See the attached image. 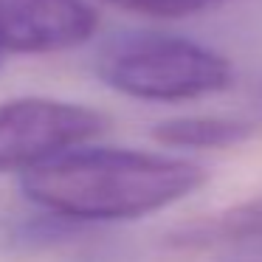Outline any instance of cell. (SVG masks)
I'll return each instance as SVG.
<instances>
[{"label": "cell", "mask_w": 262, "mask_h": 262, "mask_svg": "<svg viewBox=\"0 0 262 262\" xmlns=\"http://www.w3.org/2000/svg\"><path fill=\"white\" fill-rule=\"evenodd\" d=\"M206 183V169L183 158L138 149H74L23 172L34 206L76 223L136 220L183 200Z\"/></svg>", "instance_id": "obj_1"}, {"label": "cell", "mask_w": 262, "mask_h": 262, "mask_svg": "<svg viewBox=\"0 0 262 262\" xmlns=\"http://www.w3.org/2000/svg\"><path fill=\"white\" fill-rule=\"evenodd\" d=\"M104 85L147 102H186L231 85V62L186 37L136 34L113 42L96 59Z\"/></svg>", "instance_id": "obj_2"}, {"label": "cell", "mask_w": 262, "mask_h": 262, "mask_svg": "<svg viewBox=\"0 0 262 262\" xmlns=\"http://www.w3.org/2000/svg\"><path fill=\"white\" fill-rule=\"evenodd\" d=\"M110 130L107 113L59 99L23 96L0 104V172H29Z\"/></svg>", "instance_id": "obj_3"}, {"label": "cell", "mask_w": 262, "mask_h": 262, "mask_svg": "<svg viewBox=\"0 0 262 262\" xmlns=\"http://www.w3.org/2000/svg\"><path fill=\"white\" fill-rule=\"evenodd\" d=\"M99 17L85 0H0V54H54L88 42Z\"/></svg>", "instance_id": "obj_4"}, {"label": "cell", "mask_w": 262, "mask_h": 262, "mask_svg": "<svg viewBox=\"0 0 262 262\" xmlns=\"http://www.w3.org/2000/svg\"><path fill=\"white\" fill-rule=\"evenodd\" d=\"M262 239V198L237 203L226 211L200 217L178 231H172L169 243L175 248L211 251V248H248Z\"/></svg>", "instance_id": "obj_5"}, {"label": "cell", "mask_w": 262, "mask_h": 262, "mask_svg": "<svg viewBox=\"0 0 262 262\" xmlns=\"http://www.w3.org/2000/svg\"><path fill=\"white\" fill-rule=\"evenodd\" d=\"M256 136V124L223 116H186L155 124L152 138L178 149H226Z\"/></svg>", "instance_id": "obj_6"}, {"label": "cell", "mask_w": 262, "mask_h": 262, "mask_svg": "<svg viewBox=\"0 0 262 262\" xmlns=\"http://www.w3.org/2000/svg\"><path fill=\"white\" fill-rule=\"evenodd\" d=\"M110 6H119L124 12L144 14V17H161V20H178V17H192L206 9L217 6L223 0H102Z\"/></svg>", "instance_id": "obj_7"}, {"label": "cell", "mask_w": 262, "mask_h": 262, "mask_svg": "<svg viewBox=\"0 0 262 262\" xmlns=\"http://www.w3.org/2000/svg\"><path fill=\"white\" fill-rule=\"evenodd\" d=\"M234 262H262V239L254 245H248V248H243V256Z\"/></svg>", "instance_id": "obj_8"}]
</instances>
